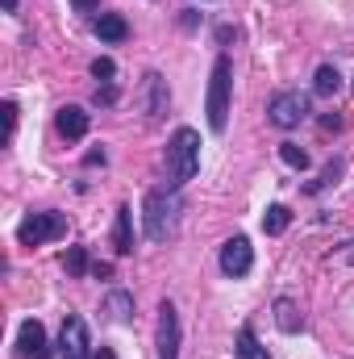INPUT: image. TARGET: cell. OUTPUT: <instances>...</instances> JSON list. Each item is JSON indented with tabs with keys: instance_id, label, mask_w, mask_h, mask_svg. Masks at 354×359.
<instances>
[{
	"instance_id": "obj_25",
	"label": "cell",
	"mask_w": 354,
	"mask_h": 359,
	"mask_svg": "<svg viewBox=\"0 0 354 359\" xmlns=\"http://www.w3.org/2000/svg\"><path fill=\"white\" fill-rule=\"evenodd\" d=\"M104 159H108V155H104V151H88V159H84V163H88V168H96V163H100V168H104Z\"/></svg>"
},
{
	"instance_id": "obj_10",
	"label": "cell",
	"mask_w": 354,
	"mask_h": 359,
	"mask_svg": "<svg viewBox=\"0 0 354 359\" xmlns=\"http://www.w3.org/2000/svg\"><path fill=\"white\" fill-rule=\"evenodd\" d=\"M159 359H179V313L171 301L159 305Z\"/></svg>"
},
{
	"instance_id": "obj_8",
	"label": "cell",
	"mask_w": 354,
	"mask_h": 359,
	"mask_svg": "<svg viewBox=\"0 0 354 359\" xmlns=\"http://www.w3.org/2000/svg\"><path fill=\"white\" fill-rule=\"evenodd\" d=\"M167 104H171V92H167V80L159 76V72H146L142 76V88H138V109L155 121L159 113H167Z\"/></svg>"
},
{
	"instance_id": "obj_5",
	"label": "cell",
	"mask_w": 354,
	"mask_h": 359,
	"mask_svg": "<svg viewBox=\"0 0 354 359\" xmlns=\"http://www.w3.org/2000/svg\"><path fill=\"white\" fill-rule=\"evenodd\" d=\"M267 117H271V126H279V130H296L304 117H309V96L304 92H275L271 96V104H267Z\"/></svg>"
},
{
	"instance_id": "obj_27",
	"label": "cell",
	"mask_w": 354,
	"mask_h": 359,
	"mask_svg": "<svg viewBox=\"0 0 354 359\" xmlns=\"http://www.w3.org/2000/svg\"><path fill=\"white\" fill-rule=\"evenodd\" d=\"M4 13H17V0H4Z\"/></svg>"
},
{
	"instance_id": "obj_3",
	"label": "cell",
	"mask_w": 354,
	"mask_h": 359,
	"mask_svg": "<svg viewBox=\"0 0 354 359\" xmlns=\"http://www.w3.org/2000/svg\"><path fill=\"white\" fill-rule=\"evenodd\" d=\"M234 59L229 55H217L213 63V80H208V100H204V113H208V130L213 134H225L229 126V88H234Z\"/></svg>"
},
{
	"instance_id": "obj_20",
	"label": "cell",
	"mask_w": 354,
	"mask_h": 359,
	"mask_svg": "<svg viewBox=\"0 0 354 359\" xmlns=\"http://www.w3.org/2000/svg\"><path fill=\"white\" fill-rule=\"evenodd\" d=\"M92 76H96L100 84H113V76H117V63H113L108 55H100V59L92 63Z\"/></svg>"
},
{
	"instance_id": "obj_28",
	"label": "cell",
	"mask_w": 354,
	"mask_h": 359,
	"mask_svg": "<svg viewBox=\"0 0 354 359\" xmlns=\"http://www.w3.org/2000/svg\"><path fill=\"white\" fill-rule=\"evenodd\" d=\"M346 259H351V264H354V251H346Z\"/></svg>"
},
{
	"instance_id": "obj_26",
	"label": "cell",
	"mask_w": 354,
	"mask_h": 359,
	"mask_svg": "<svg viewBox=\"0 0 354 359\" xmlns=\"http://www.w3.org/2000/svg\"><path fill=\"white\" fill-rule=\"evenodd\" d=\"M96 359H117V355H113V347H100V351H96Z\"/></svg>"
},
{
	"instance_id": "obj_12",
	"label": "cell",
	"mask_w": 354,
	"mask_h": 359,
	"mask_svg": "<svg viewBox=\"0 0 354 359\" xmlns=\"http://www.w3.org/2000/svg\"><path fill=\"white\" fill-rule=\"evenodd\" d=\"M92 29L100 34V42H125V34H129V25H125L121 13H100L92 21Z\"/></svg>"
},
{
	"instance_id": "obj_17",
	"label": "cell",
	"mask_w": 354,
	"mask_h": 359,
	"mask_svg": "<svg viewBox=\"0 0 354 359\" xmlns=\"http://www.w3.org/2000/svg\"><path fill=\"white\" fill-rule=\"evenodd\" d=\"M288 222H292L288 205H271V209L263 213V230H267V234H283V230H288Z\"/></svg>"
},
{
	"instance_id": "obj_4",
	"label": "cell",
	"mask_w": 354,
	"mask_h": 359,
	"mask_svg": "<svg viewBox=\"0 0 354 359\" xmlns=\"http://www.w3.org/2000/svg\"><path fill=\"white\" fill-rule=\"evenodd\" d=\"M67 234V217L59 209H46V213H29L21 226H17V243L21 247H42L50 238H63Z\"/></svg>"
},
{
	"instance_id": "obj_23",
	"label": "cell",
	"mask_w": 354,
	"mask_h": 359,
	"mask_svg": "<svg viewBox=\"0 0 354 359\" xmlns=\"http://www.w3.org/2000/svg\"><path fill=\"white\" fill-rule=\"evenodd\" d=\"M0 113H4V142H8V138H13V130H17V104H13V100H4V104H0Z\"/></svg>"
},
{
	"instance_id": "obj_16",
	"label": "cell",
	"mask_w": 354,
	"mask_h": 359,
	"mask_svg": "<svg viewBox=\"0 0 354 359\" xmlns=\"http://www.w3.org/2000/svg\"><path fill=\"white\" fill-rule=\"evenodd\" d=\"M238 359H271V355H267V347L255 339V330H250V326H242V330H238Z\"/></svg>"
},
{
	"instance_id": "obj_15",
	"label": "cell",
	"mask_w": 354,
	"mask_h": 359,
	"mask_svg": "<svg viewBox=\"0 0 354 359\" xmlns=\"http://www.w3.org/2000/svg\"><path fill=\"white\" fill-rule=\"evenodd\" d=\"M134 251V209L121 205L117 209V255H129Z\"/></svg>"
},
{
	"instance_id": "obj_6",
	"label": "cell",
	"mask_w": 354,
	"mask_h": 359,
	"mask_svg": "<svg viewBox=\"0 0 354 359\" xmlns=\"http://www.w3.org/2000/svg\"><path fill=\"white\" fill-rule=\"evenodd\" d=\"M59 351H63V359H92V334H88V322L80 313H67L63 318Z\"/></svg>"
},
{
	"instance_id": "obj_21",
	"label": "cell",
	"mask_w": 354,
	"mask_h": 359,
	"mask_svg": "<svg viewBox=\"0 0 354 359\" xmlns=\"http://www.w3.org/2000/svg\"><path fill=\"white\" fill-rule=\"evenodd\" d=\"M67 271H71V276H84V271H88V251H84V247H71V251H67Z\"/></svg>"
},
{
	"instance_id": "obj_2",
	"label": "cell",
	"mask_w": 354,
	"mask_h": 359,
	"mask_svg": "<svg viewBox=\"0 0 354 359\" xmlns=\"http://www.w3.org/2000/svg\"><path fill=\"white\" fill-rule=\"evenodd\" d=\"M200 172V134L192 126H179L167 142V188H183Z\"/></svg>"
},
{
	"instance_id": "obj_11",
	"label": "cell",
	"mask_w": 354,
	"mask_h": 359,
	"mask_svg": "<svg viewBox=\"0 0 354 359\" xmlns=\"http://www.w3.org/2000/svg\"><path fill=\"white\" fill-rule=\"evenodd\" d=\"M55 126H59V134H63V138L80 142V138L88 134L92 117H88V109H84V104H63V109H59V117H55Z\"/></svg>"
},
{
	"instance_id": "obj_13",
	"label": "cell",
	"mask_w": 354,
	"mask_h": 359,
	"mask_svg": "<svg viewBox=\"0 0 354 359\" xmlns=\"http://www.w3.org/2000/svg\"><path fill=\"white\" fill-rule=\"evenodd\" d=\"M275 326H279L283 334H300V330H304V313L296 309V301H288V297L275 301Z\"/></svg>"
},
{
	"instance_id": "obj_14",
	"label": "cell",
	"mask_w": 354,
	"mask_h": 359,
	"mask_svg": "<svg viewBox=\"0 0 354 359\" xmlns=\"http://www.w3.org/2000/svg\"><path fill=\"white\" fill-rule=\"evenodd\" d=\"M313 92H317V96H338V92H342V72H338L334 63H321L317 76H313Z\"/></svg>"
},
{
	"instance_id": "obj_7",
	"label": "cell",
	"mask_w": 354,
	"mask_h": 359,
	"mask_svg": "<svg viewBox=\"0 0 354 359\" xmlns=\"http://www.w3.org/2000/svg\"><path fill=\"white\" fill-rule=\"evenodd\" d=\"M250 268H255V247H250V238H246V234L225 238V243H221V271L234 276V280H242V276H250Z\"/></svg>"
},
{
	"instance_id": "obj_22",
	"label": "cell",
	"mask_w": 354,
	"mask_h": 359,
	"mask_svg": "<svg viewBox=\"0 0 354 359\" xmlns=\"http://www.w3.org/2000/svg\"><path fill=\"white\" fill-rule=\"evenodd\" d=\"M338 176H342V159H334V163L321 172V180H317V184H309V192H317V188H325V184H338Z\"/></svg>"
},
{
	"instance_id": "obj_19",
	"label": "cell",
	"mask_w": 354,
	"mask_h": 359,
	"mask_svg": "<svg viewBox=\"0 0 354 359\" xmlns=\"http://www.w3.org/2000/svg\"><path fill=\"white\" fill-rule=\"evenodd\" d=\"M108 309H113L117 322H129L134 318V297L129 292H108Z\"/></svg>"
},
{
	"instance_id": "obj_9",
	"label": "cell",
	"mask_w": 354,
	"mask_h": 359,
	"mask_svg": "<svg viewBox=\"0 0 354 359\" xmlns=\"http://www.w3.org/2000/svg\"><path fill=\"white\" fill-rule=\"evenodd\" d=\"M17 359H50V343H46V326L38 318H25L17 330Z\"/></svg>"
},
{
	"instance_id": "obj_24",
	"label": "cell",
	"mask_w": 354,
	"mask_h": 359,
	"mask_svg": "<svg viewBox=\"0 0 354 359\" xmlns=\"http://www.w3.org/2000/svg\"><path fill=\"white\" fill-rule=\"evenodd\" d=\"M92 100H96V104H113V100H117V88H113V84H104V88H96Z\"/></svg>"
},
{
	"instance_id": "obj_18",
	"label": "cell",
	"mask_w": 354,
	"mask_h": 359,
	"mask_svg": "<svg viewBox=\"0 0 354 359\" xmlns=\"http://www.w3.org/2000/svg\"><path fill=\"white\" fill-rule=\"evenodd\" d=\"M279 159H283L292 172H309V151H300L296 142H279Z\"/></svg>"
},
{
	"instance_id": "obj_1",
	"label": "cell",
	"mask_w": 354,
	"mask_h": 359,
	"mask_svg": "<svg viewBox=\"0 0 354 359\" xmlns=\"http://www.w3.org/2000/svg\"><path fill=\"white\" fill-rule=\"evenodd\" d=\"M179 209H183L179 188H155V192H146V201H142V226H146L150 243H167L171 238Z\"/></svg>"
}]
</instances>
